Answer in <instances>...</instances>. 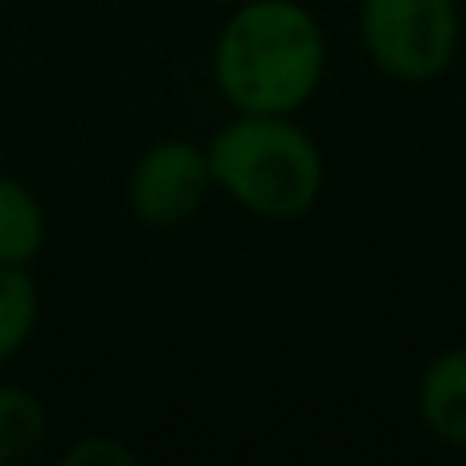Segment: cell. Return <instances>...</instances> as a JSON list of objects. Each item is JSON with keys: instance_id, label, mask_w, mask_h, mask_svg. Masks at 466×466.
I'll use <instances>...</instances> for the list:
<instances>
[{"instance_id": "6da1fadb", "label": "cell", "mask_w": 466, "mask_h": 466, "mask_svg": "<svg viewBox=\"0 0 466 466\" xmlns=\"http://www.w3.org/2000/svg\"><path fill=\"white\" fill-rule=\"evenodd\" d=\"M328 78V37L303 0H238L213 41V86L229 111L299 115Z\"/></svg>"}, {"instance_id": "7a4b0ae2", "label": "cell", "mask_w": 466, "mask_h": 466, "mask_svg": "<svg viewBox=\"0 0 466 466\" xmlns=\"http://www.w3.org/2000/svg\"><path fill=\"white\" fill-rule=\"evenodd\" d=\"M209 168L221 197L258 221H299L319 205L328 160L299 115L233 111L209 139Z\"/></svg>"}, {"instance_id": "3957f363", "label": "cell", "mask_w": 466, "mask_h": 466, "mask_svg": "<svg viewBox=\"0 0 466 466\" xmlns=\"http://www.w3.org/2000/svg\"><path fill=\"white\" fill-rule=\"evenodd\" d=\"M356 29L369 62L401 86H430L462 49L459 0H360Z\"/></svg>"}, {"instance_id": "277c9868", "label": "cell", "mask_w": 466, "mask_h": 466, "mask_svg": "<svg viewBox=\"0 0 466 466\" xmlns=\"http://www.w3.org/2000/svg\"><path fill=\"white\" fill-rule=\"evenodd\" d=\"M218 193L205 144L185 136L156 139L136 156L127 172V209L152 229H172L193 221Z\"/></svg>"}, {"instance_id": "5b68a950", "label": "cell", "mask_w": 466, "mask_h": 466, "mask_svg": "<svg viewBox=\"0 0 466 466\" xmlns=\"http://www.w3.org/2000/svg\"><path fill=\"white\" fill-rule=\"evenodd\" d=\"M413 413L438 446L466 451V344L430 356L413 385Z\"/></svg>"}, {"instance_id": "8992f818", "label": "cell", "mask_w": 466, "mask_h": 466, "mask_svg": "<svg viewBox=\"0 0 466 466\" xmlns=\"http://www.w3.org/2000/svg\"><path fill=\"white\" fill-rule=\"evenodd\" d=\"M49 218L41 197L13 172H0V266H33L46 254Z\"/></svg>"}, {"instance_id": "52a82bcc", "label": "cell", "mask_w": 466, "mask_h": 466, "mask_svg": "<svg viewBox=\"0 0 466 466\" xmlns=\"http://www.w3.org/2000/svg\"><path fill=\"white\" fill-rule=\"evenodd\" d=\"M49 413L33 389L0 380V466H16L46 446Z\"/></svg>"}, {"instance_id": "ba28073f", "label": "cell", "mask_w": 466, "mask_h": 466, "mask_svg": "<svg viewBox=\"0 0 466 466\" xmlns=\"http://www.w3.org/2000/svg\"><path fill=\"white\" fill-rule=\"evenodd\" d=\"M41 319V290L29 266H0V364L25 352Z\"/></svg>"}, {"instance_id": "9c48e42d", "label": "cell", "mask_w": 466, "mask_h": 466, "mask_svg": "<svg viewBox=\"0 0 466 466\" xmlns=\"http://www.w3.org/2000/svg\"><path fill=\"white\" fill-rule=\"evenodd\" d=\"M136 446L123 442L119 434H82L62 451L66 466H136Z\"/></svg>"}]
</instances>
